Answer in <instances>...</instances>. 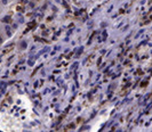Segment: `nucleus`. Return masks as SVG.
I'll use <instances>...</instances> for the list:
<instances>
[{
    "instance_id": "1",
    "label": "nucleus",
    "mask_w": 152,
    "mask_h": 132,
    "mask_svg": "<svg viewBox=\"0 0 152 132\" xmlns=\"http://www.w3.org/2000/svg\"><path fill=\"white\" fill-rule=\"evenodd\" d=\"M27 48V41L26 40H21L18 43V49L19 50H25Z\"/></svg>"
}]
</instances>
